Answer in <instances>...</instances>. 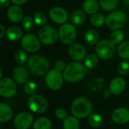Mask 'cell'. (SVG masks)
Here are the masks:
<instances>
[{
  "mask_svg": "<svg viewBox=\"0 0 129 129\" xmlns=\"http://www.w3.org/2000/svg\"><path fill=\"white\" fill-rule=\"evenodd\" d=\"M27 66L30 74L40 77L46 75L49 69V63L46 57L41 55H34L28 58Z\"/></svg>",
  "mask_w": 129,
  "mask_h": 129,
  "instance_id": "1",
  "label": "cell"
},
{
  "mask_svg": "<svg viewBox=\"0 0 129 129\" xmlns=\"http://www.w3.org/2000/svg\"><path fill=\"white\" fill-rule=\"evenodd\" d=\"M71 111L72 115L77 118H88L93 112L92 102L85 96H78L73 100Z\"/></svg>",
  "mask_w": 129,
  "mask_h": 129,
  "instance_id": "2",
  "label": "cell"
},
{
  "mask_svg": "<svg viewBox=\"0 0 129 129\" xmlns=\"http://www.w3.org/2000/svg\"><path fill=\"white\" fill-rule=\"evenodd\" d=\"M85 66L79 61H72L67 64L62 75L64 80L69 83H76L81 81L86 75Z\"/></svg>",
  "mask_w": 129,
  "mask_h": 129,
  "instance_id": "3",
  "label": "cell"
},
{
  "mask_svg": "<svg viewBox=\"0 0 129 129\" xmlns=\"http://www.w3.org/2000/svg\"><path fill=\"white\" fill-rule=\"evenodd\" d=\"M116 51L115 45L109 40H102L98 42L95 46V52L96 55L103 59L108 60L113 57Z\"/></svg>",
  "mask_w": 129,
  "mask_h": 129,
  "instance_id": "4",
  "label": "cell"
},
{
  "mask_svg": "<svg viewBox=\"0 0 129 129\" xmlns=\"http://www.w3.org/2000/svg\"><path fill=\"white\" fill-rule=\"evenodd\" d=\"M77 36L76 28L74 24L66 23L59 27L58 38L61 42L66 45H72L74 43Z\"/></svg>",
  "mask_w": 129,
  "mask_h": 129,
  "instance_id": "5",
  "label": "cell"
},
{
  "mask_svg": "<svg viewBox=\"0 0 129 129\" xmlns=\"http://www.w3.org/2000/svg\"><path fill=\"white\" fill-rule=\"evenodd\" d=\"M40 41L46 46H51L55 43L58 39V32L52 26L45 25L42 27L38 32Z\"/></svg>",
  "mask_w": 129,
  "mask_h": 129,
  "instance_id": "6",
  "label": "cell"
},
{
  "mask_svg": "<svg viewBox=\"0 0 129 129\" xmlns=\"http://www.w3.org/2000/svg\"><path fill=\"white\" fill-rule=\"evenodd\" d=\"M127 20L126 14L122 11H114L109 14L106 18V26L112 30H116L121 28Z\"/></svg>",
  "mask_w": 129,
  "mask_h": 129,
  "instance_id": "7",
  "label": "cell"
},
{
  "mask_svg": "<svg viewBox=\"0 0 129 129\" xmlns=\"http://www.w3.org/2000/svg\"><path fill=\"white\" fill-rule=\"evenodd\" d=\"M27 106L31 112L37 114H41L47 110L49 103L44 96L36 93L30 96L28 99Z\"/></svg>",
  "mask_w": 129,
  "mask_h": 129,
  "instance_id": "8",
  "label": "cell"
},
{
  "mask_svg": "<svg viewBox=\"0 0 129 129\" xmlns=\"http://www.w3.org/2000/svg\"><path fill=\"white\" fill-rule=\"evenodd\" d=\"M45 81L49 89L52 90H58L63 85L64 77L61 72L53 69L49 71L48 73L46 75Z\"/></svg>",
  "mask_w": 129,
  "mask_h": 129,
  "instance_id": "9",
  "label": "cell"
},
{
  "mask_svg": "<svg viewBox=\"0 0 129 129\" xmlns=\"http://www.w3.org/2000/svg\"><path fill=\"white\" fill-rule=\"evenodd\" d=\"M21 45L24 50L28 52H36L40 48V41L33 34H27L23 36Z\"/></svg>",
  "mask_w": 129,
  "mask_h": 129,
  "instance_id": "10",
  "label": "cell"
},
{
  "mask_svg": "<svg viewBox=\"0 0 129 129\" xmlns=\"http://www.w3.org/2000/svg\"><path fill=\"white\" fill-rule=\"evenodd\" d=\"M17 93V86L15 81L10 78H4L0 81V95L10 98Z\"/></svg>",
  "mask_w": 129,
  "mask_h": 129,
  "instance_id": "11",
  "label": "cell"
},
{
  "mask_svg": "<svg viewBox=\"0 0 129 129\" xmlns=\"http://www.w3.org/2000/svg\"><path fill=\"white\" fill-rule=\"evenodd\" d=\"M34 122V116L30 112H21L14 119V125L16 129H28Z\"/></svg>",
  "mask_w": 129,
  "mask_h": 129,
  "instance_id": "12",
  "label": "cell"
},
{
  "mask_svg": "<svg viewBox=\"0 0 129 129\" xmlns=\"http://www.w3.org/2000/svg\"><path fill=\"white\" fill-rule=\"evenodd\" d=\"M68 52L69 56L75 61H80L87 56L86 48L80 43H73L69 46Z\"/></svg>",
  "mask_w": 129,
  "mask_h": 129,
  "instance_id": "13",
  "label": "cell"
},
{
  "mask_svg": "<svg viewBox=\"0 0 129 129\" xmlns=\"http://www.w3.org/2000/svg\"><path fill=\"white\" fill-rule=\"evenodd\" d=\"M49 17L51 20L57 24H64L68 20V13L63 8L53 7L49 10Z\"/></svg>",
  "mask_w": 129,
  "mask_h": 129,
  "instance_id": "14",
  "label": "cell"
},
{
  "mask_svg": "<svg viewBox=\"0 0 129 129\" xmlns=\"http://www.w3.org/2000/svg\"><path fill=\"white\" fill-rule=\"evenodd\" d=\"M112 121L118 124H124L129 121V109L119 107L115 109L112 113Z\"/></svg>",
  "mask_w": 129,
  "mask_h": 129,
  "instance_id": "15",
  "label": "cell"
},
{
  "mask_svg": "<svg viewBox=\"0 0 129 129\" xmlns=\"http://www.w3.org/2000/svg\"><path fill=\"white\" fill-rule=\"evenodd\" d=\"M126 83L124 80L121 77L114 78L109 83V90L110 93L113 95H119L125 89Z\"/></svg>",
  "mask_w": 129,
  "mask_h": 129,
  "instance_id": "16",
  "label": "cell"
},
{
  "mask_svg": "<svg viewBox=\"0 0 129 129\" xmlns=\"http://www.w3.org/2000/svg\"><path fill=\"white\" fill-rule=\"evenodd\" d=\"M12 75H13L14 81L20 84H26L28 81V78H29L28 70L22 66H19L16 67L13 70Z\"/></svg>",
  "mask_w": 129,
  "mask_h": 129,
  "instance_id": "17",
  "label": "cell"
},
{
  "mask_svg": "<svg viewBox=\"0 0 129 129\" xmlns=\"http://www.w3.org/2000/svg\"><path fill=\"white\" fill-rule=\"evenodd\" d=\"M7 17L12 23H19L24 19V11L19 6H11L7 12Z\"/></svg>",
  "mask_w": 129,
  "mask_h": 129,
  "instance_id": "18",
  "label": "cell"
},
{
  "mask_svg": "<svg viewBox=\"0 0 129 129\" xmlns=\"http://www.w3.org/2000/svg\"><path fill=\"white\" fill-rule=\"evenodd\" d=\"M100 9L97 0H85L83 3V11L87 15H95Z\"/></svg>",
  "mask_w": 129,
  "mask_h": 129,
  "instance_id": "19",
  "label": "cell"
},
{
  "mask_svg": "<svg viewBox=\"0 0 129 129\" xmlns=\"http://www.w3.org/2000/svg\"><path fill=\"white\" fill-rule=\"evenodd\" d=\"M13 115L12 107L5 103H0V121L6 122L9 121Z\"/></svg>",
  "mask_w": 129,
  "mask_h": 129,
  "instance_id": "20",
  "label": "cell"
},
{
  "mask_svg": "<svg viewBox=\"0 0 129 129\" xmlns=\"http://www.w3.org/2000/svg\"><path fill=\"white\" fill-rule=\"evenodd\" d=\"M84 41L87 44L90 46H94L96 45L100 40V35L99 33L94 30V29H88L85 31L84 35Z\"/></svg>",
  "mask_w": 129,
  "mask_h": 129,
  "instance_id": "21",
  "label": "cell"
},
{
  "mask_svg": "<svg viewBox=\"0 0 129 129\" xmlns=\"http://www.w3.org/2000/svg\"><path fill=\"white\" fill-rule=\"evenodd\" d=\"M6 36L8 39L11 41H18L23 37V32L20 27L12 26L8 28V30H6Z\"/></svg>",
  "mask_w": 129,
  "mask_h": 129,
  "instance_id": "22",
  "label": "cell"
},
{
  "mask_svg": "<svg viewBox=\"0 0 129 129\" xmlns=\"http://www.w3.org/2000/svg\"><path fill=\"white\" fill-rule=\"evenodd\" d=\"M71 20L74 25L80 26L83 24L86 20V13L83 10L77 9L72 14Z\"/></svg>",
  "mask_w": 129,
  "mask_h": 129,
  "instance_id": "23",
  "label": "cell"
},
{
  "mask_svg": "<svg viewBox=\"0 0 129 129\" xmlns=\"http://www.w3.org/2000/svg\"><path fill=\"white\" fill-rule=\"evenodd\" d=\"M99 64V57L96 55V54L94 53H90L87 55V56L84 58V66L86 69L92 70L96 68V66Z\"/></svg>",
  "mask_w": 129,
  "mask_h": 129,
  "instance_id": "24",
  "label": "cell"
},
{
  "mask_svg": "<svg viewBox=\"0 0 129 129\" xmlns=\"http://www.w3.org/2000/svg\"><path fill=\"white\" fill-rule=\"evenodd\" d=\"M63 129H79L80 123L78 118L74 115H69L63 121Z\"/></svg>",
  "mask_w": 129,
  "mask_h": 129,
  "instance_id": "25",
  "label": "cell"
},
{
  "mask_svg": "<svg viewBox=\"0 0 129 129\" xmlns=\"http://www.w3.org/2000/svg\"><path fill=\"white\" fill-rule=\"evenodd\" d=\"M52 122L46 117H40L34 122V129H51Z\"/></svg>",
  "mask_w": 129,
  "mask_h": 129,
  "instance_id": "26",
  "label": "cell"
},
{
  "mask_svg": "<svg viewBox=\"0 0 129 129\" xmlns=\"http://www.w3.org/2000/svg\"><path fill=\"white\" fill-rule=\"evenodd\" d=\"M100 7L106 12L115 10L119 3V0H99Z\"/></svg>",
  "mask_w": 129,
  "mask_h": 129,
  "instance_id": "27",
  "label": "cell"
},
{
  "mask_svg": "<svg viewBox=\"0 0 129 129\" xmlns=\"http://www.w3.org/2000/svg\"><path fill=\"white\" fill-rule=\"evenodd\" d=\"M87 122L90 127L93 128H98L103 124V118L101 115L98 113H92L87 118Z\"/></svg>",
  "mask_w": 129,
  "mask_h": 129,
  "instance_id": "28",
  "label": "cell"
},
{
  "mask_svg": "<svg viewBox=\"0 0 129 129\" xmlns=\"http://www.w3.org/2000/svg\"><path fill=\"white\" fill-rule=\"evenodd\" d=\"M117 52L120 58L124 60H129V41H124L120 43Z\"/></svg>",
  "mask_w": 129,
  "mask_h": 129,
  "instance_id": "29",
  "label": "cell"
},
{
  "mask_svg": "<svg viewBox=\"0 0 129 129\" xmlns=\"http://www.w3.org/2000/svg\"><path fill=\"white\" fill-rule=\"evenodd\" d=\"M88 87L90 88V90L93 91H97V90H101L105 84L104 81L100 78H91L90 79L87 83Z\"/></svg>",
  "mask_w": 129,
  "mask_h": 129,
  "instance_id": "30",
  "label": "cell"
},
{
  "mask_svg": "<svg viewBox=\"0 0 129 129\" xmlns=\"http://www.w3.org/2000/svg\"><path fill=\"white\" fill-rule=\"evenodd\" d=\"M124 33L120 30H113L109 35V40L115 45L120 44L124 40Z\"/></svg>",
  "mask_w": 129,
  "mask_h": 129,
  "instance_id": "31",
  "label": "cell"
},
{
  "mask_svg": "<svg viewBox=\"0 0 129 129\" xmlns=\"http://www.w3.org/2000/svg\"><path fill=\"white\" fill-rule=\"evenodd\" d=\"M15 60L20 66H22V64L27 62L28 55L27 52L24 49H18L15 53Z\"/></svg>",
  "mask_w": 129,
  "mask_h": 129,
  "instance_id": "32",
  "label": "cell"
},
{
  "mask_svg": "<svg viewBox=\"0 0 129 129\" xmlns=\"http://www.w3.org/2000/svg\"><path fill=\"white\" fill-rule=\"evenodd\" d=\"M90 23L93 26L99 27L103 26L104 24H106V18L103 15L96 13L90 18Z\"/></svg>",
  "mask_w": 129,
  "mask_h": 129,
  "instance_id": "33",
  "label": "cell"
},
{
  "mask_svg": "<svg viewBox=\"0 0 129 129\" xmlns=\"http://www.w3.org/2000/svg\"><path fill=\"white\" fill-rule=\"evenodd\" d=\"M117 72L120 75H127L129 74V61L123 60L120 61L117 66Z\"/></svg>",
  "mask_w": 129,
  "mask_h": 129,
  "instance_id": "34",
  "label": "cell"
},
{
  "mask_svg": "<svg viewBox=\"0 0 129 129\" xmlns=\"http://www.w3.org/2000/svg\"><path fill=\"white\" fill-rule=\"evenodd\" d=\"M24 90L27 94L32 96V95L36 94L37 91V85L35 82L28 81L26 84H24Z\"/></svg>",
  "mask_w": 129,
  "mask_h": 129,
  "instance_id": "35",
  "label": "cell"
},
{
  "mask_svg": "<svg viewBox=\"0 0 129 129\" xmlns=\"http://www.w3.org/2000/svg\"><path fill=\"white\" fill-rule=\"evenodd\" d=\"M34 21L36 24L43 27V26H45V24L47 21V17H46V14H44L43 12H37L34 15Z\"/></svg>",
  "mask_w": 129,
  "mask_h": 129,
  "instance_id": "36",
  "label": "cell"
},
{
  "mask_svg": "<svg viewBox=\"0 0 129 129\" xmlns=\"http://www.w3.org/2000/svg\"><path fill=\"white\" fill-rule=\"evenodd\" d=\"M22 27L26 31H31L34 27V21L31 17L27 16L22 20Z\"/></svg>",
  "mask_w": 129,
  "mask_h": 129,
  "instance_id": "37",
  "label": "cell"
},
{
  "mask_svg": "<svg viewBox=\"0 0 129 129\" xmlns=\"http://www.w3.org/2000/svg\"><path fill=\"white\" fill-rule=\"evenodd\" d=\"M55 115L56 116V118L59 120H64L67 117H68V113L67 111L64 109V108L59 107L57 108L55 112Z\"/></svg>",
  "mask_w": 129,
  "mask_h": 129,
  "instance_id": "38",
  "label": "cell"
},
{
  "mask_svg": "<svg viewBox=\"0 0 129 129\" xmlns=\"http://www.w3.org/2000/svg\"><path fill=\"white\" fill-rule=\"evenodd\" d=\"M66 66H66V61H64V60L59 59L55 64V69L58 72H64V70L66 69Z\"/></svg>",
  "mask_w": 129,
  "mask_h": 129,
  "instance_id": "39",
  "label": "cell"
},
{
  "mask_svg": "<svg viewBox=\"0 0 129 129\" xmlns=\"http://www.w3.org/2000/svg\"><path fill=\"white\" fill-rule=\"evenodd\" d=\"M10 5V0H0V9H4Z\"/></svg>",
  "mask_w": 129,
  "mask_h": 129,
  "instance_id": "40",
  "label": "cell"
},
{
  "mask_svg": "<svg viewBox=\"0 0 129 129\" xmlns=\"http://www.w3.org/2000/svg\"><path fill=\"white\" fill-rule=\"evenodd\" d=\"M11 1L13 4H15V6H19L24 4L27 0H11Z\"/></svg>",
  "mask_w": 129,
  "mask_h": 129,
  "instance_id": "41",
  "label": "cell"
},
{
  "mask_svg": "<svg viewBox=\"0 0 129 129\" xmlns=\"http://www.w3.org/2000/svg\"><path fill=\"white\" fill-rule=\"evenodd\" d=\"M6 35V27L0 24V39H2L4 37V36Z\"/></svg>",
  "mask_w": 129,
  "mask_h": 129,
  "instance_id": "42",
  "label": "cell"
},
{
  "mask_svg": "<svg viewBox=\"0 0 129 129\" xmlns=\"http://www.w3.org/2000/svg\"><path fill=\"white\" fill-rule=\"evenodd\" d=\"M112 93H110V91H109V89H107V90H104L103 92H102V96L103 97V98H105V99H107V98H109V96H110V95H111Z\"/></svg>",
  "mask_w": 129,
  "mask_h": 129,
  "instance_id": "43",
  "label": "cell"
},
{
  "mask_svg": "<svg viewBox=\"0 0 129 129\" xmlns=\"http://www.w3.org/2000/svg\"><path fill=\"white\" fill-rule=\"evenodd\" d=\"M2 78H3V71L1 69H0V79H1Z\"/></svg>",
  "mask_w": 129,
  "mask_h": 129,
  "instance_id": "44",
  "label": "cell"
},
{
  "mask_svg": "<svg viewBox=\"0 0 129 129\" xmlns=\"http://www.w3.org/2000/svg\"><path fill=\"white\" fill-rule=\"evenodd\" d=\"M124 3L126 5H129V0H124Z\"/></svg>",
  "mask_w": 129,
  "mask_h": 129,
  "instance_id": "45",
  "label": "cell"
}]
</instances>
